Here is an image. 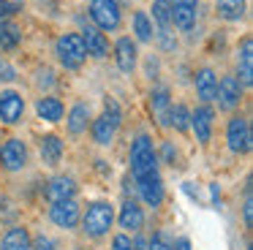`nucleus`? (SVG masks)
<instances>
[{"instance_id":"nucleus-1","label":"nucleus","mask_w":253,"mask_h":250,"mask_svg":"<svg viewBox=\"0 0 253 250\" xmlns=\"http://www.w3.org/2000/svg\"><path fill=\"white\" fill-rule=\"evenodd\" d=\"M131 177L133 182H142V179L158 174V150L153 144V136L150 133H136V139L131 141Z\"/></svg>"},{"instance_id":"nucleus-2","label":"nucleus","mask_w":253,"mask_h":250,"mask_svg":"<svg viewBox=\"0 0 253 250\" xmlns=\"http://www.w3.org/2000/svg\"><path fill=\"white\" fill-rule=\"evenodd\" d=\"M79 226H82V234L87 239H104L112 231V226H115V204L104 199L90 201L87 209H82Z\"/></svg>"},{"instance_id":"nucleus-3","label":"nucleus","mask_w":253,"mask_h":250,"mask_svg":"<svg viewBox=\"0 0 253 250\" xmlns=\"http://www.w3.org/2000/svg\"><path fill=\"white\" fill-rule=\"evenodd\" d=\"M123 123V109L115 98H106L104 101V112L90 123V136L98 147H109L117 136V128Z\"/></svg>"},{"instance_id":"nucleus-4","label":"nucleus","mask_w":253,"mask_h":250,"mask_svg":"<svg viewBox=\"0 0 253 250\" xmlns=\"http://www.w3.org/2000/svg\"><path fill=\"white\" fill-rule=\"evenodd\" d=\"M55 54L66 71H79L84 65V60H87V52H84V43L79 38V33H63V36H57Z\"/></svg>"},{"instance_id":"nucleus-5","label":"nucleus","mask_w":253,"mask_h":250,"mask_svg":"<svg viewBox=\"0 0 253 250\" xmlns=\"http://www.w3.org/2000/svg\"><path fill=\"white\" fill-rule=\"evenodd\" d=\"M87 14L93 19V27H98L101 33H115L123 25V8L117 0H90Z\"/></svg>"},{"instance_id":"nucleus-6","label":"nucleus","mask_w":253,"mask_h":250,"mask_svg":"<svg viewBox=\"0 0 253 250\" xmlns=\"http://www.w3.org/2000/svg\"><path fill=\"white\" fill-rule=\"evenodd\" d=\"M226 144L234 155H248L253 147V133H251V123L245 114H231L226 123Z\"/></svg>"},{"instance_id":"nucleus-7","label":"nucleus","mask_w":253,"mask_h":250,"mask_svg":"<svg viewBox=\"0 0 253 250\" xmlns=\"http://www.w3.org/2000/svg\"><path fill=\"white\" fill-rule=\"evenodd\" d=\"M28 163H30V150L22 139L11 136V139L3 141V147H0V168H3V171L19 174V171L28 168Z\"/></svg>"},{"instance_id":"nucleus-8","label":"nucleus","mask_w":253,"mask_h":250,"mask_svg":"<svg viewBox=\"0 0 253 250\" xmlns=\"http://www.w3.org/2000/svg\"><path fill=\"white\" fill-rule=\"evenodd\" d=\"M242 98H245V87L240 84L234 74H223L218 79V92H215V101H218V109L226 114H231L234 109H240Z\"/></svg>"},{"instance_id":"nucleus-9","label":"nucleus","mask_w":253,"mask_h":250,"mask_svg":"<svg viewBox=\"0 0 253 250\" xmlns=\"http://www.w3.org/2000/svg\"><path fill=\"white\" fill-rule=\"evenodd\" d=\"M79 217H82V207L77 199H66V201H55L49 207V220L63 231H74L79 228Z\"/></svg>"},{"instance_id":"nucleus-10","label":"nucleus","mask_w":253,"mask_h":250,"mask_svg":"<svg viewBox=\"0 0 253 250\" xmlns=\"http://www.w3.org/2000/svg\"><path fill=\"white\" fill-rule=\"evenodd\" d=\"M212 128H215V109L210 103H199L191 112V130L202 147H207L212 141Z\"/></svg>"},{"instance_id":"nucleus-11","label":"nucleus","mask_w":253,"mask_h":250,"mask_svg":"<svg viewBox=\"0 0 253 250\" xmlns=\"http://www.w3.org/2000/svg\"><path fill=\"white\" fill-rule=\"evenodd\" d=\"M25 117V98L17 90H0V123L19 125Z\"/></svg>"},{"instance_id":"nucleus-12","label":"nucleus","mask_w":253,"mask_h":250,"mask_svg":"<svg viewBox=\"0 0 253 250\" xmlns=\"http://www.w3.org/2000/svg\"><path fill=\"white\" fill-rule=\"evenodd\" d=\"M115 220H117V226H120L126 234H139L144 228V209H142V204L133 201V199H126L120 204V212H115Z\"/></svg>"},{"instance_id":"nucleus-13","label":"nucleus","mask_w":253,"mask_h":250,"mask_svg":"<svg viewBox=\"0 0 253 250\" xmlns=\"http://www.w3.org/2000/svg\"><path fill=\"white\" fill-rule=\"evenodd\" d=\"M77 179L68 177V174H55V177L46 182L44 188V196L49 204H55V201H66V199H77Z\"/></svg>"},{"instance_id":"nucleus-14","label":"nucleus","mask_w":253,"mask_h":250,"mask_svg":"<svg viewBox=\"0 0 253 250\" xmlns=\"http://www.w3.org/2000/svg\"><path fill=\"white\" fill-rule=\"evenodd\" d=\"M115 63L123 74H133L139 65V49H136V41L128 36H120L115 43Z\"/></svg>"},{"instance_id":"nucleus-15","label":"nucleus","mask_w":253,"mask_h":250,"mask_svg":"<svg viewBox=\"0 0 253 250\" xmlns=\"http://www.w3.org/2000/svg\"><path fill=\"white\" fill-rule=\"evenodd\" d=\"M136 193H139V199L144 201V207H153V209H158V207L164 204V199H166V188H164V179H161V174H153V177L136 182Z\"/></svg>"},{"instance_id":"nucleus-16","label":"nucleus","mask_w":253,"mask_h":250,"mask_svg":"<svg viewBox=\"0 0 253 250\" xmlns=\"http://www.w3.org/2000/svg\"><path fill=\"white\" fill-rule=\"evenodd\" d=\"M193 87H196V98L202 103H212L215 92H218V74L210 65H202V68L193 74Z\"/></svg>"},{"instance_id":"nucleus-17","label":"nucleus","mask_w":253,"mask_h":250,"mask_svg":"<svg viewBox=\"0 0 253 250\" xmlns=\"http://www.w3.org/2000/svg\"><path fill=\"white\" fill-rule=\"evenodd\" d=\"M79 38H82V43H84V52H87L90 57H95V60H104V57H109V38H106V33H101L98 27H93V25L82 27V33H79Z\"/></svg>"},{"instance_id":"nucleus-18","label":"nucleus","mask_w":253,"mask_h":250,"mask_svg":"<svg viewBox=\"0 0 253 250\" xmlns=\"http://www.w3.org/2000/svg\"><path fill=\"white\" fill-rule=\"evenodd\" d=\"M237 76H240V84L251 87L253 84V38L245 36L237 46Z\"/></svg>"},{"instance_id":"nucleus-19","label":"nucleus","mask_w":253,"mask_h":250,"mask_svg":"<svg viewBox=\"0 0 253 250\" xmlns=\"http://www.w3.org/2000/svg\"><path fill=\"white\" fill-rule=\"evenodd\" d=\"M63 152H66V144H63L60 136L55 133H46L39 139V155H41V163L49 168H57L63 161Z\"/></svg>"},{"instance_id":"nucleus-20","label":"nucleus","mask_w":253,"mask_h":250,"mask_svg":"<svg viewBox=\"0 0 253 250\" xmlns=\"http://www.w3.org/2000/svg\"><path fill=\"white\" fill-rule=\"evenodd\" d=\"M90 123H93L90 103L77 101L71 109H68V114H66V128H68V133H71V136H82L84 130L90 128Z\"/></svg>"},{"instance_id":"nucleus-21","label":"nucleus","mask_w":253,"mask_h":250,"mask_svg":"<svg viewBox=\"0 0 253 250\" xmlns=\"http://www.w3.org/2000/svg\"><path fill=\"white\" fill-rule=\"evenodd\" d=\"M150 112L158 120L161 128H169V109H171V92L169 87H153L150 90Z\"/></svg>"},{"instance_id":"nucleus-22","label":"nucleus","mask_w":253,"mask_h":250,"mask_svg":"<svg viewBox=\"0 0 253 250\" xmlns=\"http://www.w3.org/2000/svg\"><path fill=\"white\" fill-rule=\"evenodd\" d=\"M36 114H39V120H44V123L57 125L66 117V103L57 95H49V92H46V95H41L39 101H36Z\"/></svg>"},{"instance_id":"nucleus-23","label":"nucleus","mask_w":253,"mask_h":250,"mask_svg":"<svg viewBox=\"0 0 253 250\" xmlns=\"http://www.w3.org/2000/svg\"><path fill=\"white\" fill-rule=\"evenodd\" d=\"M0 250H33V237L28 226H8L6 234L0 237Z\"/></svg>"},{"instance_id":"nucleus-24","label":"nucleus","mask_w":253,"mask_h":250,"mask_svg":"<svg viewBox=\"0 0 253 250\" xmlns=\"http://www.w3.org/2000/svg\"><path fill=\"white\" fill-rule=\"evenodd\" d=\"M131 30H133V41L139 43H153L155 38V25L150 19L147 11H133L131 16Z\"/></svg>"},{"instance_id":"nucleus-25","label":"nucleus","mask_w":253,"mask_h":250,"mask_svg":"<svg viewBox=\"0 0 253 250\" xmlns=\"http://www.w3.org/2000/svg\"><path fill=\"white\" fill-rule=\"evenodd\" d=\"M19 43H22V27L14 19L0 22V49L3 52H14V49H19Z\"/></svg>"},{"instance_id":"nucleus-26","label":"nucleus","mask_w":253,"mask_h":250,"mask_svg":"<svg viewBox=\"0 0 253 250\" xmlns=\"http://www.w3.org/2000/svg\"><path fill=\"white\" fill-rule=\"evenodd\" d=\"M199 19V8H191V5H171V25L180 27V30H193Z\"/></svg>"},{"instance_id":"nucleus-27","label":"nucleus","mask_w":253,"mask_h":250,"mask_svg":"<svg viewBox=\"0 0 253 250\" xmlns=\"http://www.w3.org/2000/svg\"><path fill=\"white\" fill-rule=\"evenodd\" d=\"M169 128H174L177 133H191V109H188L185 103H171Z\"/></svg>"},{"instance_id":"nucleus-28","label":"nucleus","mask_w":253,"mask_h":250,"mask_svg":"<svg viewBox=\"0 0 253 250\" xmlns=\"http://www.w3.org/2000/svg\"><path fill=\"white\" fill-rule=\"evenodd\" d=\"M215 8L223 22H240L245 16V0H218Z\"/></svg>"},{"instance_id":"nucleus-29","label":"nucleus","mask_w":253,"mask_h":250,"mask_svg":"<svg viewBox=\"0 0 253 250\" xmlns=\"http://www.w3.org/2000/svg\"><path fill=\"white\" fill-rule=\"evenodd\" d=\"M153 16L150 19L158 27H171V3L169 0H153Z\"/></svg>"},{"instance_id":"nucleus-30","label":"nucleus","mask_w":253,"mask_h":250,"mask_svg":"<svg viewBox=\"0 0 253 250\" xmlns=\"http://www.w3.org/2000/svg\"><path fill=\"white\" fill-rule=\"evenodd\" d=\"M155 41H158V49L164 54H171L177 49V36L171 27H155Z\"/></svg>"},{"instance_id":"nucleus-31","label":"nucleus","mask_w":253,"mask_h":250,"mask_svg":"<svg viewBox=\"0 0 253 250\" xmlns=\"http://www.w3.org/2000/svg\"><path fill=\"white\" fill-rule=\"evenodd\" d=\"M25 11V0H0V22H11Z\"/></svg>"},{"instance_id":"nucleus-32","label":"nucleus","mask_w":253,"mask_h":250,"mask_svg":"<svg viewBox=\"0 0 253 250\" xmlns=\"http://www.w3.org/2000/svg\"><path fill=\"white\" fill-rule=\"evenodd\" d=\"M55 82H57L55 79V71L46 68V65H44V68H39V71H36V76H33V84L41 90V95H44V90H52Z\"/></svg>"},{"instance_id":"nucleus-33","label":"nucleus","mask_w":253,"mask_h":250,"mask_svg":"<svg viewBox=\"0 0 253 250\" xmlns=\"http://www.w3.org/2000/svg\"><path fill=\"white\" fill-rule=\"evenodd\" d=\"M177 147L171 144V141H164V144H161V152H158V163H166V166H171L174 168L177 166Z\"/></svg>"},{"instance_id":"nucleus-34","label":"nucleus","mask_w":253,"mask_h":250,"mask_svg":"<svg viewBox=\"0 0 253 250\" xmlns=\"http://www.w3.org/2000/svg\"><path fill=\"white\" fill-rule=\"evenodd\" d=\"M242 223H245V228L253 226V196H251V185H245V196H242Z\"/></svg>"},{"instance_id":"nucleus-35","label":"nucleus","mask_w":253,"mask_h":250,"mask_svg":"<svg viewBox=\"0 0 253 250\" xmlns=\"http://www.w3.org/2000/svg\"><path fill=\"white\" fill-rule=\"evenodd\" d=\"M112 250H133V239H131V234L117 231L115 237H112Z\"/></svg>"},{"instance_id":"nucleus-36","label":"nucleus","mask_w":253,"mask_h":250,"mask_svg":"<svg viewBox=\"0 0 253 250\" xmlns=\"http://www.w3.org/2000/svg\"><path fill=\"white\" fill-rule=\"evenodd\" d=\"M147 250H171V242L166 239L164 231H155L153 237H150V242H147Z\"/></svg>"},{"instance_id":"nucleus-37","label":"nucleus","mask_w":253,"mask_h":250,"mask_svg":"<svg viewBox=\"0 0 253 250\" xmlns=\"http://www.w3.org/2000/svg\"><path fill=\"white\" fill-rule=\"evenodd\" d=\"M14 79H17V68H14L6 57H0V82L8 84V82H14Z\"/></svg>"},{"instance_id":"nucleus-38","label":"nucleus","mask_w":253,"mask_h":250,"mask_svg":"<svg viewBox=\"0 0 253 250\" xmlns=\"http://www.w3.org/2000/svg\"><path fill=\"white\" fill-rule=\"evenodd\" d=\"M33 250H60L55 245V239H49L46 234H39V237L33 239Z\"/></svg>"},{"instance_id":"nucleus-39","label":"nucleus","mask_w":253,"mask_h":250,"mask_svg":"<svg viewBox=\"0 0 253 250\" xmlns=\"http://www.w3.org/2000/svg\"><path fill=\"white\" fill-rule=\"evenodd\" d=\"M171 250H193V245H191V239H188V237H180V239H174Z\"/></svg>"},{"instance_id":"nucleus-40","label":"nucleus","mask_w":253,"mask_h":250,"mask_svg":"<svg viewBox=\"0 0 253 250\" xmlns=\"http://www.w3.org/2000/svg\"><path fill=\"white\" fill-rule=\"evenodd\" d=\"M147 74H150V79H158V60H153V57L147 60Z\"/></svg>"},{"instance_id":"nucleus-41","label":"nucleus","mask_w":253,"mask_h":250,"mask_svg":"<svg viewBox=\"0 0 253 250\" xmlns=\"http://www.w3.org/2000/svg\"><path fill=\"white\" fill-rule=\"evenodd\" d=\"M171 5H191V8H199V0H169Z\"/></svg>"},{"instance_id":"nucleus-42","label":"nucleus","mask_w":253,"mask_h":250,"mask_svg":"<svg viewBox=\"0 0 253 250\" xmlns=\"http://www.w3.org/2000/svg\"><path fill=\"white\" fill-rule=\"evenodd\" d=\"M133 239V250H147V242H144V237H131Z\"/></svg>"}]
</instances>
